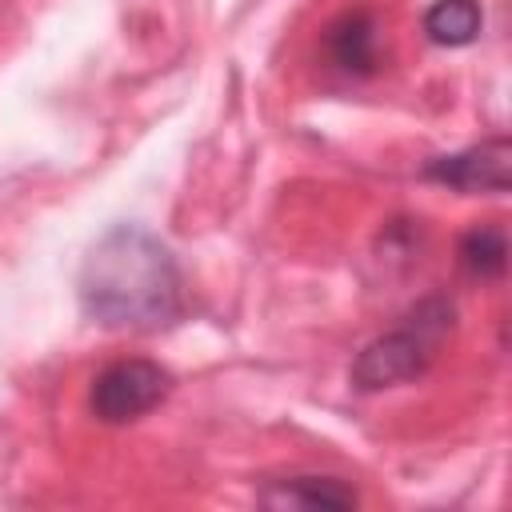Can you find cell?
Segmentation results:
<instances>
[{
  "instance_id": "7a4b0ae2",
  "label": "cell",
  "mask_w": 512,
  "mask_h": 512,
  "mask_svg": "<svg viewBox=\"0 0 512 512\" xmlns=\"http://www.w3.org/2000/svg\"><path fill=\"white\" fill-rule=\"evenodd\" d=\"M456 324V308L448 296H428L420 300L392 332L376 336L352 364V384L364 392L376 388H392L404 380H416L432 368V360L440 356L444 340L452 336Z\"/></svg>"
},
{
  "instance_id": "277c9868",
  "label": "cell",
  "mask_w": 512,
  "mask_h": 512,
  "mask_svg": "<svg viewBox=\"0 0 512 512\" xmlns=\"http://www.w3.org/2000/svg\"><path fill=\"white\" fill-rule=\"evenodd\" d=\"M508 140L504 136H492L484 144H472V148H460V152H448V156H432L424 164V176L444 184V188H456L464 196H480V192H508Z\"/></svg>"
},
{
  "instance_id": "6da1fadb",
  "label": "cell",
  "mask_w": 512,
  "mask_h": 512,
  "mask_svg": "<svg viewBox=\"0 0 512 512\" xmlns=\"http://www.w3.org/2000/svg\"><path fill=\"white\" fill-rule=\"evenodd\" d=\"M76 292L84 316L128 332L168 328L184 308L176 256L140 224H116L88 248Z\"/></svg>"
},
{
  "instance_id": "8992f818",
  "label": "cell",
  "mask_w": 512,
  "mask_h": 512,
  "mask_svg": "<svg viewBox=\"0 0 512 512\" xmlns=\"http://www.w3.org/2000/svg\"><path fill=\"white\" fill-rule=\"evenodd\" d=\"M264 504L276 508H356V488L336 476H288L260 492Z\"/></svg>"
},
{
  "instance_id": "3957f363",
  "label": "cell",
  "mask_w": 512,
  "mask_h": 512,
  "mask_svg": "<svg viewBox=\"0 0 512 512\" xmlns=\"http://www.w3.org/2000/svg\"><path fill=\"white\" fill-rule=\"evenodd\" d=\"M172 388V376L156 360H116L96 372L88 388V408L104 424H132L148 416Z\"/></svg>"
},
{
  "instance_id": "52a82bcc",
  "label": "cell",
  "mask_w": 512,
  "mask_h": 512,
  "mask_svg": "<svg viewBox=\"0 0 512 512\" xmlns=\"http://www.w3.org/2000/svg\"><path fill=\"white\" fill-rule=\"evenodd\" d=\"M480 28H484L480 0H436L424 12V36L440 48H464L480 36Z\"/></svg>"
},
{
  "instance_id": "ba28073f",
  "label": "cell",
  "mask_w": 512,
  "mask_h": 512,
  "mask_svg": "<svg viewBox=\"0 0 512 512\" xmlns=\"http://www.w3.org/2000/svg\"><path fill=\"white\" fill-rule=\"evenodd\" d=\"M456 260L460 268L472 276V280H496L504 276L508 268V236L500 224H476L460 236V248H456Z\"/></svg>"
},
{
  "instance_id": "5b68a950",
  "label": "cell",
  "mask_w": 512,
  "mask_h": 512,
  "mask_svg": "<svg viewBox=\"0 0 512 512\" xmlns=\"http://www.w3.org/2000/svg\"><path fill=\"white\" fill-rule=\"evenodd\" d=\"M324 56L344 76H372V72H380L384 32H380L376 12L352 8V12L336 16L328 24V32H324Z\"/></svg>"
}]
</instances>
